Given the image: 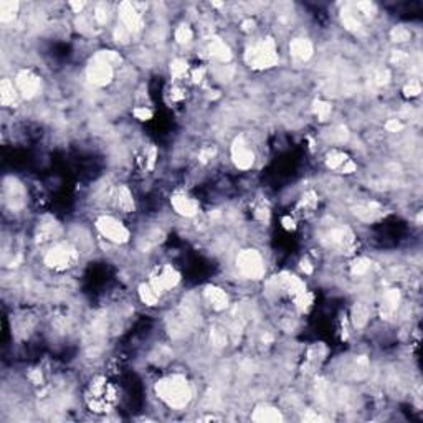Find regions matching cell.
Returning <instances> with one entry per match:
<instances>
[{"mask_svg": "<svg viewBox=\"0 0 423 423\" xmlns=\"http://www.w3.org/2000/svg\"><path fill=\"white\" fill-rule=\"evenodd\" d=\"M156 394L172 409H184L192 399V390L182 375H172L157 382Z\"/></svg>", "mask_w": 423, "mask_h": 423, "instance_id": "1", "label": "cell"}, {"mask_svg": "<svg viewBox=\"0 0 423 423\" xmlns=\"http://www.w3.org/2000/svg\"><path fill=\"white\" fill-rule=\"evenodd\" d=\"M88 407L96 412V414H105L109 412L111 407L116 402V390L111 384H107L105 379H96L91 382L90 390L86 395Z\"/></svg>", "mask_w": 423, "mask_h": 423, "instance_id": "2", "label": "cell"}, {"mask_svg": "<svg viewBox=\"0 0 423 423\" xmlns=\"http://www.w3.org/2000/svg\"><path fill=\"white\" fill-rule=\"evenodd\" d=\"M246 63L255 70H266L278 63V53L275 42L271 38L253 45L246 51Z\"/></svg>", "mask_w": 423, "mask_h": 423, "instance_id": "3", "label": "cell"}, {"mask_svg": "<svg viewBox=\"0 0 423 423\" xmlns=\"http://www.w3.org/2000/svg\"><path fill=\"white\" fill-rule=\"evenodd\" d=\"M76 256L78 255H76V250L73 246L60 243L46 253L45 265L48 268H53V270H66L76 261Z\"/></svg>", "mask_w": 423, "mask_h": 423, "instance_id": "4", "label": "cell"}, {"mask_svg": "<svg viewBox=\"0 0 423 423\" xmlns=\"http://www.w3.org/2000/svg\"><path fill=\"white\" fill-rule=\"evenodd\" d=\"M236 266H238L241 275L251 278V280H258V278L265 275V265H263L260 253L255 250L241 251L238 258H236Z\"/></svg>", "mask_w": 423, "mask_h": 423, "instance_id": "5", "label": "cell"}, {"mask_svg": "<svg viewBox=\"0 0 423 423\" xmlns=\"http://www.w3.org/2000/svg\"><path fill=\"white\" fill-rule=\"evenodd\" d=\"M96 228L100 230V233L105 238L112 241V243H126L129 240V230L121 221L112 218V216H101V218H98Z\"/></svg>", "mask_w": 423, "mask_h": 423, "instance_id": "6", "label": "cell"}, {"mask_svg": "<svg viewBox=\"0 0 423 423\" xmlns=\"http://www.w3.org/2000/svg\"><path fill=\"white\" fill-rule=\"evenodd\" d=\"M88 80L96 86H106L112 80V65L105 61L100 56H96L91 61V65L88 66Z\"/></svg>", "mask_w": 423, "mask_h": 423, "instance_id": "7", "label": "cell"}, {"mask_svg": "<svg viewBox=\"0 0 423 423\" xmlns=\"http://www.w3.org/2000/svg\"><path fill=\"white\" fill-rule=\"evenodd\" d=\"M15 83H17V88L18 91L22 93V95L25 98H33L38 95L40 88H42V81H40V78L37 75H33L32 71H20V73L17 75V80H15Z\"/></svg>", "mask_w": 423, "mask_h": 423, "instance_id": "8", "label": "cell"}, {"mask_svg": "<svg viewBox=\"0 0 423 423\" xmlns=\"http://www.w3.org/2000/svg\"><path fill=\"white\" fill-rule=\"evenodd\" d=\"M119 18L122 27H126L131 33H136L142 28V18L141 13L134 8L132 3L129 2H122L119 5Z\"/></svg>", "mask_w": 423, "mask_h": 423, "instance_id": "9", "label": "cell"}, {"mask_svg": "<svg viewBox=\"0 0 423 423\" xmlns=\"http://www.w3.org/2000/svg\"><path fill=\"white\" fill-rule=\"evenodd\" d=\"M231 159H233L236 167L246 170L253 166L255 156L248 149V146L243 142V139H236L233 142V147H231Z\"/></svg>", "mask_w": 423, "mask_h": 423, "instance_id": "10", "label": "cell"}, {"mask_svg": "<svg viewBox=\"0 0 423 423\" xmlns=\"http://www.w3.org/2000/svg\"><path fill=\"white\" fill-rule=\"evenodd\" d=\"M179 280H180V275L172 266H164L162 270L152 278L151 285L156 288L159 293H162L166 290H170V288H174L179 283Z\"/></svg>", "mask_w": 423, "mask_h": 423, "instance_id": "11", "label": "cell"}, {"mask_svg": "<svg viewBox=\"0 0 423 423\" xmlns=\"http://www.w3.org/2000/svg\"><path fill=\"white\" fill-rule=\"evenodd\" d=\"M170 202H172L175 212L184 216H194L199 212V204L185 194H175Z\"/></svg>", "mask_w": 423, "mask_h": 423, "instance_id": "12", "label": "cell"}, {"mask_svg": "<svg viewBox=\"0 0 423 423\" xmlns=\"http://www.w3.org/2000/svg\"><path fill=\"white\" fill-rule=\"evenodd\" d=\"M205 295H207L210 306L213 309H216V311H221V309H225L226 306H228V296H226L225 291L220 290V288L209 286L207 291H205Z\"/></svg>", "mask_w": 423, "mask_h": 423, "instance_id": "13", "label": "cell"}, {"mask_svg": "<svg viewBox=\"0 0 423 423\" xmlns=\"http://www.w3.org/2000/svg\"><path fill=\"white\" fill-rule=\"evenodd\" d=\"M290 51L293 53V56H296L299 60H308L313 55V43L306 38H296L291 42Z\"/></svg>", "mask_w": 423, "mask_h": 423, "instance_id": "14", "label": "cell"}, {"mask_svg": "<svg viewBox=\"0 0 423 423\" xmlns=\"http://www.w3.org/2000/svg\"><path fill=\"white\" fill-rule=\"evenodd\" d=\"M255 422L260 423H276L281 422L283 417L276 409H271V407H260L253 412V417H251Z\"/></svg>", "mask_w": 423, "mask_h": 423, "instance_id": "15", "label": "cell"}, {"mask_svg": "<svg viewBox=\"0 0 423 423\" xmlns=\"http://www.w3.org/2000/svg\"><path fill=\"white\" fill-rule=\"evenodd\" d=\"M17 98H18V93L13 88L12 81L2 80V83H0V101H2V105L3 106L17 105Z\"/></svg>", "mask_w": 423, "mask_h": 423, "instance_id": "16", "label": "cell"}, {"mask_svg": "<svg viewBox=\"0 0 423 423\" xmlns=\"http://www.w3.org/2000/svg\"><path fill=\"white\" fill-rule=\"evenodd\" d=\"M209 50H210V55L218 61H228L231 58V51L228 48V45L220 38L212 40L210 45H209Z\"/></svg>", "mask_w": 423, "mask_h": 423, "instance_id": "17", "label": "cell"}, {"mask_svg": "<svg viewBox=\"0 0 423 423\" xmlns=\"http://www.w3.org/2000/svg\"><path fill=\"white\" fill-rule=\"evenodd\" d=\"M114 202H116V207L122 210V212H132L134 210V199H132V194L129 192L127 187H119L116 192V197H114Z\"/></svg>", "mask_w": 423, "mask_h": 423, "instance_id": "18", "label": "cell"}, {"mask_svg": "<svg viewBox=\"0 0 423 423\" xmlns=\"http://www.w3.org/2000/svg\"><path fill=\"white\" fill-rule=\"evenodd\" d=\"M139 296H141L142 303L149 304V306H154V304H157L161 293H159L152 285H142L139 288Z\"/></svg>", "mask_w": 423, "mask_h": 423, "instance_id": "19", "label": "cell"}, {"mask_svg": "<svg viewBox=\"0 0 423 423\" xmlns=\"http://www.w3.org/2000/svg\"><path fill=\"white\" fill-rule=\"evenodd\" d=\"M369 319V309L365 304L357 303L352 309V321L355 327H364Z\"/></svg>", "mask_w": 423, "mask_h": 423, "instance_id": "20", "label": "cell"}, {"mask_svg": "<svg viewBox=\"0 0 423 423\" xmlns=\"http://www.w3.org/2000/svg\"><path fill=\"white\" fill-rule=\"evenodd\" d=\"M399 301H400V295H399V291H397V290H390V291L385 293L384 304H382V308H384V313L387 314V316L394 314L397 306H399Z\"/></svg>", "mask_w": 423, "mask_h": 423, "instance_id": "21", "label": "cell"}, {"mask_svg": "<svg viewBox=\"0 0 423 423\" xmlns=\"http://www.w3.org/2000/svg\"><path fill=\"white\" fill-rule=\"evenodd\" d=\"M17 10H18L17 2H12V0H3V2H0V20H2V22H10V20H13Z\"/></svg>", "mask_w": 423, "mask_h": 423, "instance_id": "22", "label": "cell"}, {"mask_svg": "<svg viewBox=\"0 0 423 423\" xmlns=\"http://www.w3.org/2000/svg\"><path fill=\"white\" fill-rule=\"evenodd\" d=\"M349 161V157L345 156L344 152H339V151H332L331 154H327V159H326V164L329 169H342V166L345 162Z\"/></svg>", "mask_w": 423, "mask_h": 423, "instance_id": "23", "label": "cell"}, {"mask_svg": "<svg viewBox=\"0 0 423 423\" xmlns=\"http://www.w3.org/2000/svg\"><path fill=\"white\" fill-rule=\"evenodd\" d=\"M187 70H189V65H187V61H184V60H174L172 63H170V75H172V78L175 80L184 78Z\"/></svg>", "mask_w": 423, "mask_h": 423, "instance_id": "24", "label": "cell"}, {"mask_svg": "<svg viewBox=\"0 0 423 423\" xmlns=\"http://www.w3.org/2000/svg\"><path fill=\"white\" fill-rule=\"evenodd\" d=\"M342 23L344 27H347L349 30H357L360 27V22L355 15L354 10H344L342 12Z\"/></svg>", "mask_w": 423, "mask_h": 423, "instance_id": "25", "label": "cell"}, {"mask_svg": "<svg viewBox=\"0 0 423 423\" xmlns=\"http://www.w3.org/2000/svg\"><path fill=\"white\" fill-rule=\"evenodd\" d=\"M314 112L317 114L319 119L324 121L329 114H331V105L326 101H316L314 103Z\"/></svg>", "mask_w": 423, "mask_h": 423, "instance_id": "26", "label": "cell"}, {"mask_svg": "<svg viewBox=\"0 0 423 423\" xmlns=\"http://www.w3.org/2000/svg\"><path fill=\"white\" fill-rule=\"evenodd\" d=\"M175 40L179 43H189L192 40V30H190L187 25H180V27L175 30Z\"/></svg>", "mask_w": 423, "mask_h": 423, "instance_id": "27", "label": "cell"}, {"mask_svg": "<svg viewBox=\"0 0 423 423\" xmlns=\"http://www.w3.org/2000/svg\"><path fill=\"white\" fill-rule=\"evenodd\" d=\"M369 268H370V261H367L365 260V258H359V260H355L354 261V265H352V273L354 275H365V273L369 271Z\"/></svg>", "mask_w": 423, "mask_h": 423, "instance_id": "28", "label": "cell"}, {"mask_svg": "<svg viewBox=\"0 0 423 423\" xmlns=\"http://www.w3.org/2000/svg\"><path fill=\"white\" fill-rule=\"evenodd\" d=\"M316 205H317L316 194H314V192H308V194L301 199V204H299V207L304 209V210H313L314 207H316Z\"/></svg>", "mask_w": 423, "mask_h": 423, "instance_id": "29", "label": "cell"}, {"mask_svg": "<svg viewBox=\"0 0 423 423\" xmlns=\"http://www.w3.org/2000/svg\"><path fill=\"white\" fill-rule=\"evenodd\" d=\"M392 38L395 40V42H407V40L410 38V32L407 30L405 27H395L394 30H392Z\"/></svg>", "mask_w": 423, "mask_h": 423, "instance_id": "30", "label": "cell"}, {"mask_svg": "<svg viewBox=\"0 0 423 423\" xmlns=\"http://www.w3.org/2000/svg\"><path fill=\"white\" fill-rule=\"evenodd\" d=\"M107 18H109V13H107V8L106 5H98L96 10H95V20L98 23H106Z\"/></svg>", "mask_w": 423, "mask_h": 423, "instance_id": "31", "label": "cell"}, {"mask_svg": "<svg viewBox=\"0 0 423 423\" xmlns=\"http://www.w3.org/2000/svg\"><path fill=\"white\" fill-rule=\"evenodd\" d=\"M114 35H116L117 42H121V43H127L129 37H131V32H129V30H127L126 27H122V25H121V27H117V28H116Z\"/></svg>", "mask_w": 423, "mask_h": 423, "instance_id": "32", "label": "cell"}, {"mask_svg": "<svg viewBox=\"0 0 423 423\" xmlns=\"http://www.w3.org/2000/svg\"><path fill=\"white\" fill-rule=\"evenodd\" d=\"M134 116L141 121H149L152 117V111L147 109V107H136V109H134Z\"/></svg>", "mask_w": 423, "mask_h": 423, "instance_id": "33", "label": "cell"}, {"mask_svg": "<svg viewBox=\"0 0 423 423\" xmlns=\"http://www.w3.org/2000/svg\"><path fill=\"white\" fill-rule=\"evenodd\" d=\"M420 91H422V88H420V85H419V83H410V85H407V86H405V90H404L405 96H410V98L419 96V95H420Z\"/></svg>", "mask_w": 423, "mask_h": 423, "instance_id": "34", "label": "cell"}, {"mask_svg": "<svg viewBox=\"0 0 423 423\" xmlns=\"http://www.w3.org/2000/svg\"><path fill=\"white\" fill-rule=\"evenodd\" d=\"M407 60H409V56H407L404 51H394V55H392V61L397 65H404Z\"/></svg>", "mask_w": 423, "mask_h": 423, "instance_id": "35", "label": "cell"}, {"mask_svg": "<svg viewBox=\"0 0 423 423\" xmlns=\"http://www.w3.org/2000/svg\"><path fill=\"white\" fill-rule=\"evenodd\" d=\"M385 127H387V131H390V132H399L402 127V122L400 121H397V119H392V121H389L385 124Z\"/></svg>", "mask_w": 423, "mask_h": 423, "instance_id": "36", "label": "cell"}, {"mask_svg": "<svg viewBox=\"0 0 423 423\" xmlns=\"http://www.w3.org/2000/svg\"><path fill=\"white\" fill-rule=\"evenodd\" d=\"M170 98H172V101H180L185 98V91L180 90V88H172L170 90Z\"/></svg>", "mask_w": 423, "mask_h": 423, "instance_id": "37", "label": "cell"}, {"mask_svg": "<svg viewBox=\"0 0 423 423\" xmlns=\"http://www.w3.org/2000/svg\"><path fill=\"white\" fill-rule=\"evenodd\" d=\"M213 154H215V149L213 147H207V149H204V151L200 152V159H202V161L205 162V161H209V159H212Z\"/></svg>", "mask_w": 423, "mask_h": 423, "instance_id": "38", "label": "cell"}, {"mask_svg": "<svg viewBox=\"0 0 423 423\" xmlns=\"http://www.w3.org/2000/svg\"><path fill=\"white\" fill-rule=\"evenodd\" d=\"M156 156H157V151L152 147L151 152H149V156H147V167H149V169L154 167V162H156Z\"/></svg>", "mask_w": 423, "mask_h": 423, "instance_id": "39", "label": "cell"}, {"mask_svg": "<svg viewBox=\"0 0 423 423\" xmlns=\"http://www.w3.org/2000/svg\"><path fill=\"white\" fill-rule=\"evenodd\" d=\"M340 170H342L344 174H352L354 170H355V164H354V162H352V161H350V159H349V161L344 164V166H342V169H340Z\"/></svg>", "mask_w": 423, "mask_h": 423, "instance_id": "40", "label": "cell"}, {"mask_svg": "<svg viewBox=\"0 0 423 423\" xmlns=\"http://www.w3.org/2000/svg\"><path fill=\"white\" fill-rule=\"evenodd\" d=\"M212 339H213V342L216 345H223L225 344V336H223V334H220V332H216V331L212 334Z\"/></svg>", "mask_w": 423, "mask_h": 423, "instance_id": "41", "label": "cell"}, {"mask_svg": "<svg viewBox=\"0 0 423 423\" xmlns=\"http://www.w3.org/2000/svg\"><path fill=\"white\" fill-rule=\"evenodd\" d=\"M283 225H285L286 230H295V220L290 218V216H285V218H283Z\"/></svg>", "mask_w": 423, "mask_h": 423, "instance_id": "42", "label": "cell"}, {"mask_svg": "<svg viewBox=\"0 0 423 423\" xmlns=\"http://www.w3.org/2000/svg\"><path fill=\"white\" fill-rule=\"evenodd\" d=\"M192 78H194L195 83H199V81H202V78H204V70H195Z\"/></svg>", "mask_w": 423, "mask_h": 423, "instance_id": "43", "label": "cell"}, {"mask_svg": "<svg viewBox=\"0 0 423 423\" xmlns=\"http://www.w3.org/2000/svg\"><path fill=\"white\" fill-rule=\"evenodd\" d=\"M303 270L306 271L308 275H311V273H313V268L309 266V263H308V261H303Z\"/></svg>", "mask_w": 423, "mask_h": 423, "instance_id": "44", "label": "cell"}, {"mask_svg": "<svg viewBox=\"0 0 423 423\" xmlns=\"http://www.w3.org/2000/svg\"><path fill=\"white\" fill-rule=\"evenodd\" d=\"M83 5H85L83 2H80V3H75V2H73V3H71V7H73L76 12H80V10L83 8Z\"/></svg>", "mask_w": 423, "mask_h": 423, "instance_id": "45", "label": "cell"}]
</instances>
